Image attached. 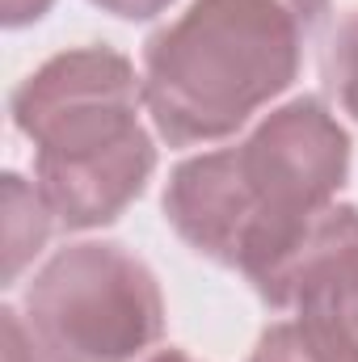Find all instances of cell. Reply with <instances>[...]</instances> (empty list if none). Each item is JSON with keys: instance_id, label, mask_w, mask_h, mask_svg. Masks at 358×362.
I'll return each mask as SVG.
<instances>
[{"instance_id": "1", "label": "cell", "mask_w": 358, "mask_h": 362, "mask_svg": "<svg viewBox=\"0 0 358 362\" xmlns=\"http://www.w3.org/2000/svg\"><path fill=\"white\" fill-rule=\"evenodd\" d=\"M350 177V135L321 97H291L236 144L190 156L165 185L181 240L249 282L329 211Z\"/></svg>"}, {"instance_id": "8", "label": "cell", "mask_w": 358, "mask_h": 362, "mask_svg": "<svg viewBox=\"0 0 358 362\" xmlns=\"http://www.w3.org/2000/svg\"><path fill=\"white\" fill-rule=\"evenodd\" d=\"M321 72H325V85L337 97V105L358 122V8L346 13L325 47V59H321Z\"/></svg>"}, {"instance_id": "3", "label": "cell", "mask_w": 358, "mask_h": 362, "mask_svg": "<svg viewBox=\"0 0 358 362\" xmlns=\"http://www.w3.org/2000/svg\"><path fill=\"white\" fill-rule=\"evenodd\" d=\"M304 25L274 0H194L144 47V110L169 148L236 135L291 89Z\"/></svg>"}, {"instance_id": "4", "label": "cell", "mask_w": 358, "mask_h": 362, "mask_svg": "<svg viewBox=\"0 0 358 362\" xmlns=\"http://www.w3.org/2000/svg\"><path fill=\"white\" fill-rule=\"evenodd\" d=\"M42 362H139L165 337V295L144 257L114 240L59 249L25 286Z\"/></svg>"}, {"instance_id": "6", "label": "cell", "mask_w": 358, "mask_h": 362, "mask_svg": "<svg viewBox=\"0 0 358 362\" xmlns=\"http://www.w3.org/2000/svg\"><path fill=\"white\" fill-rule=\"evenodd\" d=\"M55 228V211L47 206L42 189L21 181L17 173H4V282H13L25 270V262L38 257Z\"/></svg>"}, {"instance_id": "2", "label": "cell", "mask_w": 358, "mask_h": 362, "mask_svg": "<svg viewBox=\"0 0 358 362\" xmlns=\"http://www.w3.org/2000/svg\"><path fill=\"white\" fill-rule=\"evenodd\" d=\"M144 76L110 47L51 55L8 97L13 127L34 144V185L55 223H114L156 173V144L139 122Z\"/></svg>"}, {"instance_id": "9", "label": "cell", "mask_w": 358, "mask_h": 362, "mask_svg": "<svg viewBox=\"0 0 358 362\" xmlns=\"http://www.w3.org/2000/svg\"><path fill=\"white\" fill-rule=\"evenodd\" d=\"M89 4H97L101 13L122 17V21H152V17H161L173 0H89Z\"/></svg>"}, {"instance_id": "5", "label": "cell", "mask_w": 358, "mask_h": 362, "mask_svg": "<svg viewBox=\"0 0 358 362\" xmlns=\"http://www.w3.org/2000/svg\"><path fill=\"white\" fill-rule=\"evenodd\" d=\"M270 308L304 316L358 346V206L333 202L304 236L253 278Z\"/></svg>"}, {"instance_id": "10", "label": "cell", "mask_w": 358, "mask_h": 362, "mask_svg": "<svg viewBox=\"0 0 358 362\" xmlns=\"http://www.w3.org/2000/svg\"><path fill=\"white\" fill-rule=\"evenodd\" d=\"M51 4L55 0H0V17H4L8 30H21L30 21H42L51 13Z\"/></svg>"}, {"instance_id": "12", "label": "cell", "mask_w": 358, "mask_h": 362, "mask_svg": "<svg viewBox=\"0 0 358 362\" xmlns=\"http://www.w3.org/2000/svg\"><path fill=\"white\" fill-rule=\"evenodd\" d=\"M139 362H198V358H190L181 350H156V354H148V358H139Z\"/></svg>"}, {"instance_id": "7", "label": "cell", "mask_w": 358, "mask_h": 362, "mask_svg": "<svg viewBox=\"0 0 358 362\" xmlns=\"http://www.w3.org/2000/svg\"><path fill=\"white\" fill-rule=\"evenodd\" d=\"M249 362H358V346L304 316H287L258 337Z\"/></svg>"}, {"instance_id": "11", "label": "cell", "mask_w": 358, "mask_h": 362, "mask_svg": "<svg viewBox=\"0 0 358 362\" xmlns=\"http://www.w3.org/2000/svg\"><path fill=\"white\" fill-rule=\"evenodd\" d=\"M274 4H282L304 30H316L325 21V13H329V0H274Z\"/></svg>"}]
</instances>
